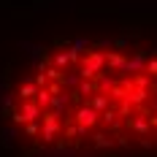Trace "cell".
Segmentation results:
<instances>
[{
	"instance_id": "cell-1",
	"label": "cell",
	"mask_w": 157,
	"mask_h": 157,
	"mask_svg": "<svg viewBox=\"0 0 157 157\" xmlns=\"http://www.w3.org/2000/svg\"><path fill=\"white\" fill-rule=\"evenodd\" d=\"M14 138L41 157H157V46L60 41L0 98Z\"/></svg>"
}]
</instances>
